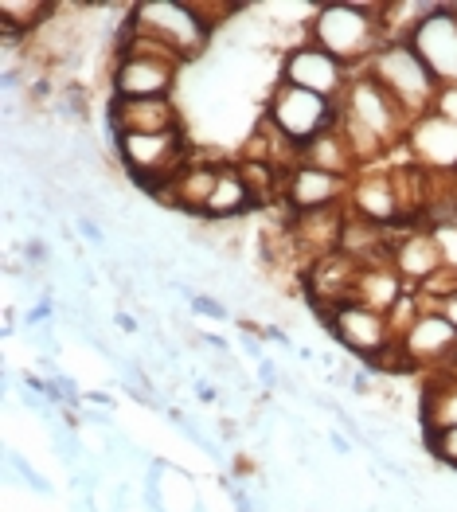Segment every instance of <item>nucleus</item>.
Instances as JSON below:
<instances>
[{
    "mask_svg": "<svg viewBox=\"0 0 457 512\" xmlns=\"http://www.w3.org/2000/svg\"><path fill=\"white\" fill-rule=\"evenodd\" d=\"M379 12H383V0L317 4L313 16H309V43L329 51L348 71H364L375 51L387 43Z\"/></svg>",
    "mask_w": 457,
    "mask_h": 512,
    "instance_id": "nucleus-1",
    "label": "nucleus"
},
{
    "mask_svg": "<svg viewBox=\"0 0 457 512\" xmlns=\"http://www.w3.org/2000/svg\"><path fill=\"white\" fill-rule=\"evenodd\" d=\"M125 32L141 36V40L157 43L180 63L200 59L211 47L208 24L196 16L192 0H141L125 12Z\"/></svg>",
    "mask_w": 457,
    "mask_h": 512,
    "instance_id": "nucleus-2",
    "label": "nucleus"
},
{
    "mask_svg": "<svg viewBox=\"0 0 457 512\" xmlns=\"http://www.w3.org/2000/svg\"><path fill=\"white\" fill-rule=\"evenodd\" d=\"M114 153L122 161L125 176L137 180L153 196H161L192 165V145L184 137V126L168 129V133H122L114 137Z\"/></svg>",
    "mask_w": 457,
    "mask_h": 512,
    "instance_id": "nucleus-3",
    "label": "nucleus"
},
{
    "mask_svg": "<svg viewBox=\"0 0 457 512\" xmlns=\"http://www.w3.org/2000/svg\"><path fill=\"white\" fill-rule=\"evenodd\" d=\"M180 67H184L180 59H172L157 43L125 32L122 24L118 59L110 67V94L114 98H172Z\"/></svg>",
    "mask_w": 457,
    "mask_h": 512,
    "instance_id": "nucleus-4",
    "label": "nucleus"
},
{
    "mask_svg": "<svg viewBox=\"0 0 457 512\" xmlns=\"http://www.w3.org/2000/svg\"><path fill=\"white\" fill-rule=\"evenodd\" d=\"M364 71L399 102V110L411 122L422 118V114H434V102H438L442 86L434 83V75L426 71V63L418 59V51L407 40H387Z\"/></svg>",
    "mask_w": 457,
    "mask_h": 512,
    "instance_id": "nucleus-5",
    "label": "nucleus"
},
{
    "mask_svg": "<svg viewBox=\"0 0 457 512\" xmlns=\"http://www.w3.org/2000/svg\"><path fill=\"white\" fill-rule=\"evenodd\" d=\"M262 118L278 129L286 141H293L297 149H305V145H313L321 133L336 129L340 106L329 102V98H321V94H309V90H301V86H290L278 79L274 90H270V98H266V114H262Z\"/></svg>",
    "mask_w": 457,
    "mask_h": 512,
    "instance_id": "nucleus-6",
    "label": "nucleus"
},
{
    "mask_svg": "<svg viewBox=\"0 0 457 512\" xmlns=\"http://www.w3.org/2000/svg\"><path fill=\"white\" fill-rule=\"evenodd\" d=\"M317 317L325 321L329 337H333L344 352L360 356L368 368H379V364L399 348L395 337H391L387 313H379V309L364 305V301H340V305L317 313Z\"/></svg>",
    "mask_w": 457,
    "mask_h": 512,
    "instance_id": "nucleus-7",
    "label": "nucleus"
},
{
    "mask_svg": "<svg viewBox=\"0 0 457 512\" xmlns=\"http://www.w3.org/2000/svg\"><path fill=\"white\" fill-rule=\"evenodd\" d=\"M278 79L290 86H301V90H309V94H321V98H329V102H340V94L352 83V71H348L340 59H333L329 51H321L317 43L301 40L286 51Z\"/></svg>",
    "mask_w": 457,
    "mask_h": 512,
    "instance_id": "nucleus-8",
    "label": "nucleus"
},
{
    "mask_svg": "<svg viewBox=\"0 0 457 512\" xmlns=\"http://www.w3.org/2000/svg\"><path fill=\"white\" fill-rule=\"evenodd\" d=\"M411 47L442 90L457 86V4H438L411 36Z\"/></svg>",
    "mask_w": 457,
    "mask_h": 512,
    "instance_id": "nucleus-9",
    "label": "nucleus"
},
{
    "mask_svg": "<svg viewBox=\"0 0 457 512\" xmlns=\"http://www.w3.org/2000/svg\"><path fill=\"white\" fill-rule=\"evenodd\" d=\"M348 215L375 223V227H399L403 219V204H399V184H395V169L383 165H368L348 180V200H344Z\"/></svg>",
    "mask_w": 457,
    "mask_h": 512,
    "instance_id": "nucleus-10",
    "label": "nucleus"
},
{
    "mask_svg": "<svg viewBox=\"0 0 457 512\" xmlns=\"http://www.w3.org/2000/svg\"><path fill=\"white\" fill-rule=\"evenodd\" d=\"M403 153L415 169L430 176H454L457 172V122L442 114H422L407 129Z\"/></svg>",
    "mask_w": 457,
    "mask_h": 512,
    "instance_id": "nucleus-11",
    "label": "nucleus"
},
{
    "mask_svg": "<svg viewBox=\"0 0 457 512\" xmlns=\"http://www.w3.org/2000/svg\"><path fill=\"white\" fill-rule=\"evenodd\" d=\"M399 352L407 356L411 372H442L446 364L457 360V329L434 309H422L415 325L407 329V337L399 341Z\"/></svg>",
    "mask_w": 457,
    "mask_h": 512,
    "instance_id": "nucleus-12",
    "label": "nucleus"
},
{
    "mask_svg": "<svg viewBox=\"0 0 457 512\" xmlns=\"http://www.w3.org/2000/svg\"><path fill=\"white\" fill-rule=\"evenodd\" d=\"M391 266H395V274L411 290H422L438 274H446L442 270V251H438V243H434V235H430L426 223H403V227H395V235H391Z\"/></svg>",
    "mask_w": 457,
    "mask_h": 512,
    "instance_id": "nucleus-13",
    "label": "nucleus"
},
{
    "mask_svg": "<svg viewBox=\"0 0 457 512\" xmlns=\"http://www.w3.org/2000/svg\"><path fill=\"white\" fill-rule=\"evenodd\" d=\"M344 200H348V180L333 176V172L313 169V165H297L282 180V208L290 215L344 208Z\"/></svg>",
    "mask_w": 457,
    "mask_h": 512,
    "instance_id": "nucleus-14",
    "label": "nucleus"
},
{
    "mask_svg": "<svg viewBox=\"0 0 457 512\" xmlns=\"http://www.w3.org/2000/svg\"><path fill=\"white\" fill-rule=\"evenodd\" d=\"M110 133H168L180 129V110L172 98H110Z\"/></svg>",
    "mask_w": 457,
    "mask_h": 512,
    "instance_id": "nucleus-15",
    "label": "nucleus"
},
{
    "mask_svg": "<svg viewBox=\"0 0 457 512\" xmlns=\"http://www.w3.org/2000/svg\"><path fill=\"white\" fill-rule=\"evenodd\" d=\"M418 419L426 434L457 427V364L426 376L422 399H418Z\"/></svg>",
    "mask_w": 457,
    "mask_h": 512,
    "instance_id": "nucleus-16",
    "label": "nucleus"
},
{
    "mask_svg": "<svg viewBox=\"0 0 457 512\" xmlns=\"http://www.w3.org/2000/svg\"><path fill=\"white\" fill-rule=\"evenodd\" d=\"M215 176H219V165H215V161H211V165L208 161H192V165L161 192V200L172 204L176 212H188V215H196V219H204L208 196H211V188H215Z\"/></svg>",
    "mask_w": 457,
    "mask_h": 512,
    "instance_id": "nucleus-17",
    "label": "nucleus"
},
{
    "mask_svg": "<svg viewBox=\"0 0 457 512\" xmlns=\"http://www.w3.org/2000/svg\"><path fill=\"white\" fill-rule=\"evenodd\" d=\"M254 204V188L247 184V176L239 165H219V176H215V188L208 196V208H204V219H215V223H227V219H239L243 212H250Z\"/></svg>",
    "mask_w": 457,
    "mask_h": 512,
    "instance_id": "nucleus-18",
    "label": "nucleus"
},
{
    "mask_svg": "<svg viewBox=\"0 0 457 512\" xmlns=\"http://www.w3.org/2000/svg\"><path fill=\"white\" fill-rule=\"evenodd\" d=\"M407 290H411V286L395 274L391 262H372V266H360V278H356V294H352V301H364V305H372V309H379V313H387Z\"/></svg>",
    "mask_w": 457,
    "mask_h": 512,
    "instance_id": "nucleus-19",
    "label": "nucleus"
},
{
    "mask_svg": "<svg viewBox=\"0 0 457 512\" xmlns=\"http://www.w3.org/2000/svg\"><path fill=\"white\" fill-rule=\"evenodd\" d=\"M301 165H313V169L333 172V176H344V180H352L356 169H360L352 149H348V141H344V133H340V122H336V129L321 133L313 145L301 149Z\"/></svg>",
    "mask_w": 457,
    "mask_h": 512,
    "instance_id": "nucleus-20",
    "label": "nucleus"
},
{
    "mask_svg": "<svg viewBox=\"0 0 457 512\" xmlns=\"http://www.w3.org/2000/svg\"><path fill=\"white\" fill-rule=\"evenodd\" d=\"M55 8H59V0H0V36L32 40L55 16Z\"/></svg>",
    "mask_w": 457,
    "mask_h": 512,
    "instance_id": "nucleus-21",
    "label": "nucleus"
},
{
    "mask_svg": "<svg viewBox=\"0 0 457 512\" xmlns=\"http://www.w3.org/2000/svg\"><path fill=\"white\" fill-rule=\"evenodd\" d=\"M434 8H438L434 0H383V12H379L383 36H387V40H411L415 28L434 12Z\"/></svg>",
    "mask_w": 457,
    "mask_h": 512,
    "instance_id": "nucleus-22",
    "label": "nucleus"
},
{
    "mask_svg": "<svg viewBox=\"0 0 457 512\" xmlns=\"http://www.w3.org/2000/svg\"><path fill=\"white\" fill-rule=\"evenodd\" d=\"M426 227H430V235H434V243H438V251H442V270L457 282V212L438 215V219H430Z\"/></svg>",
    "mask_w": 457,
    "mask_h": 512,
    "instance_id": "nucleus-23",
    "label": "nucleus"
},
{
    "mask_svg": "<svg viewBox=\"0 0 457 512\" xmlns=\"http://www.w3.org/2000/svg\"><path fill=\"white\" fill-rule=\"evenodd\" d=\"M192 8H196V16L208 24V32L215 36L219 24H227L239 12H247V0H192Z\"/></svg>",
    "mask_w": 457,
    "mask_h": 512,
    "instance_id": "nucleus-24",
    "label": "nucleus"
},
{
    "mask_svg": "<svg viewBox=\"0 0 457 512\" xmlns=\"http://www.w3.org/2000/svg\"><path fill=\"white\" fill-rule=\"evenodd\" d=\"M426 446H430L434 462H442V466L457 470V427L438 430V434H426Z\"/></svg>",
    "mask_w": 457,
    "mask_h": 512,
    "instance_id": "nucleus-25",
    "label": "nucleus"
},
{
    "mask_svg": "<svg viewBox=\"0 0 457 512\" xmlns=\"http://www.w3.org/2000/svg\"><path fill=\"white\" fill-rule=\"evenodd\" d=\"M418 298H422V294H418ZM422 301H426V309L442 313V317L457 329V282H450L446 290H438V294H430V298H422Z\"/></svg>",
    "mask_w": 457,
    "mask_h": 512,
    "instance_id": "nucleus-26",
    "label": "nucleus"
},
{
    "mask_svg": "<svg viewBox=\"0 0 457 512\" xmlns=\"http://www.w3.org/2000/svg\"><path fill=\"white\" fill-rule=\"evenodd\" d=\"M188 305H192L196 317H211V321H227V317H231V309H227L219 298H211V294H196Z\"/></svg>",
    "mask_w": 457,
    "mask_h": 512,
    "instance_id": "nucleus-27",
    "label": "nucleus"
},
{
    "mask_svg": "<svg viewBox=\"0 0 457 512\" xmlns=\"http://www.w3.org/2000/svg\"><path fill=\"white\" fill-rule=\"evenodd\" d=\"M8 466H12V470H20V477H24V485H28V489H36L40 497H51V485H47V481H43L40 473L32 470L20 454H12V450H8Z\"/></svg>",
    "mask_w": 457,
    "mask_h": 512,
    "instance_id": "nucleus-28",
    "label": "nucleus"
},
{
    "mask_svg": "<svg viewBox=\"0 0 457 512\" xmlns=\"http://www.w3.org/2000/svg\"><path fill=\"white\" fill-rule=\"evenodd\" d=\"M434 114H442V118H450V122H457V86H450V90H438Z\"/></svg>",
    "mask_w": 457,
    "mask_h": 512,
    "instance_id": "nucleus-29",
    "label": "nucleus"
},
{
    "mask_svg": "<svg viewBox=\"0 0 457 512\" xmlns=\"http://www.w3.org/2000/svg\"><path fill=\"white\" fill-rule=\"evenodd\" d=\"M79 231H83L86 243H94V247H106V235H102V223H98V219H90V215H79Z\"/></svg>",
    "mask_w": 457,
    "mask_h": 512,
    "instance_id": "nucleus-30",
    "label": "nucleus"
},
{
    "mask_svg": "<svg viewBox=\"0 0 457 512\" xmlns=\"http://www.w3.org/2000/svg\"><path fill=\"white\" fill-rule=\"evenodd\" d=\"M114 321H118V329H122V333H137V321H133L129 313H118Z\"/></svg>",
    "mask_w": 457,
    "mask_h": 512,
    "instance_id": "nucleus-31",
    "label": "nucleus"
},
{
    "mask_svg": "<svg viewBox=\"0 0 457 512\" xmlns=\"http://www.w3.org/2000/svg\"><path fill=\"white\" fill-rule=\"evenodd\" d=\"M450 196H454V208H457V172L450 176Z\"/></svg>",
    "mask_w": 457,
    "mask_h": 512,
    "instance_id": "nucleus-32",
    "label": "nucleus"
}]
</instances>
